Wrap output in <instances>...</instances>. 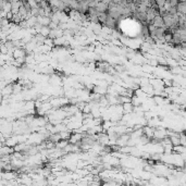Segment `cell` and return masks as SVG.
<instances>
[{"label": "cell", "mask_w": 186, "mask_h": 186, "mask_svg": "<svg viewBox=\"0 0 186 186\" xmlns=\"http://www.w3.org/2000/svg\"><path fill=\"white\" fill-rule=\"evenodd\" d=\"M88 186H100V183H94V182H92V183H89Z\"/></svg>", "instance_id": "obj_12"}, {"label": "cell", "mask_w": 186, "mask_h": 186, "mask_svg": "<svg viewBox=\"0 0 186 186\" xmlns=\"http://www.w3.org/2000/svg\"><path fill=\"white\" fill-rule=\"evenodd\" d=\"M143 186H154V185H152L151 183H149V182H147V183L145 184V185H143Z\"/></svg>", "instance_id": "obj_13"}, {"label": "cell", "mask_w": 186, "mask_h": 186, "mask_svg": "<svg viewBox=\"0 0 186 186\" xmlns=\"http://www.w3.org/2000/svg\"><path fill=\"white\" fill-rule=\"evenodd\" d=\"M172 152H173V154H178V155L185 154V147L181 146V145H178V146H174L173 147V149H172Z\"/></svg>", "instance_id": "obj_8"}, {"label": "cell", "mask_w": 186, "mask_h": 186, "mask_svg": "<svg viewBox=\"0 0 186 186\" xmlns=\"http://www.w3.org/2000/svg\"><path fill=\"white\" fill-rule=\"evenodd\" d=\"M19 186H27V185H25V184H19Z\"/></svg>", "instance_id": "obj_16"}, {"label": "cell", "mask_w": 186, "mask_h": 186, "mask_svg": "<svg viewBox=\"0 0 186 186\" xmlns=\"http://www.w3.org/2000/svg\"><path fill=\"white\" fill-rule=\"evenodd\" d=\"M17 144L19 143H17V139L15 135H12L10 137L6 138V140H5V146L9 147V148H13V147L17 146Z\"/></svg>", "instance_id": "obj_2"}, {"label": "cell", "mask_w": 186, "mask_h": 186, "mask_svg": "<svg viewBox=\"0 0 186 186\" xmlns=\"http://www.w3.org/2000/svg\"><path fill=\"white\" fill-rule=\"evenodd\" d=\"M66 38L63 37H59V38H56V39H53V45L56 47H59V46H64V44H66Z\"/></svg>", "instance_id": "obj_9"}, {"label": "cell", "mask_w": 186, "mask_h": 186, "mask_svg": "<svg viewBox=\"0 0 186 186\" xmlns=\"http://www.w3.org/2000/svg\"><path fill=\"white\" fill-rule=\"evenodd\" d=\"M154 132H155V129L154 127H150V126H144L143 127V135L146 136L147 138H152L154 137Z\"/></svg>", "instance_id": "obj_5"}, {"label": "cell", "mask_w": 186, "mask_h": 186, "mask_svg": "<svg viewBox=\"0 0 186 186\" xmlns=\"http://www.w3.org/2000/svg\"><path fill=\"white\" fill-rule=\"evenodd\" d=\"M49 33H50V29H49L48 26H41V29H40V31H39L40 36L47 38L49 36Z\"/></svg>", "instance_id": "obj_7"}, {"label": "cell", "mask_w": 186, "mask_h": 186, "mask_svg": "<svg viewBox=\"0 0 186 186\" xmlns=\"http://www.w3.org/2000/svg\"><path fill=\"white\" fill-rule=\"evenodd\" d=\"M100 186H111V185H110V184H109L108 182H106V183H103L102 185H100Z\"/></svg>", "instance_id": "obj_14"}, {"label": "cell", "mask_w": 186, "mask_h": 186, "mask_svg": "<svg viewBox=\"0 0 186 186\" xmlns=\"http://www.w3.org/2000/svg\"><path fill=\"white\" fill-rule=\"evenodd\" d=\"M151 24L155 26L156 29H166V26H164V23H163V20L161 15H156Z\"/></svg>", "instance_id": "obj_3"}, {"label": "cell", "mask_w": 186, "mask_h": 186, "mask_svg": "<svg viewBox=\"0 0 186 186\" xmlns=\"http://www.w3.org/2000/svg\"><path fill=\"white\" fill-rule=\"evenodd\" d=\"M176 12L178 14L185 15L186 14V2L185 1H178L176 6Z\"/></svg>", "instance_id": "obj_6"}, {"label": "cell", "mask_w": 186, "mask_h": 186, "mask_svg": "<svg viewBox=\"0 0 186 186\" xmlns=\"http://www.w3.org/2000/svg\"><path fill=\"white\" fill-rule=\"evenodd\" d=\"M13 59H20V58H25L26 57V52L23 48H14L13 50Z\"/></svg>", "instance_id": "obj_4"}, {"label": "cell", "mask_w": 186, "mask_h": 186, "mask_svg": "<svg viewBox=\"0 0 186 186\" xmlns=\"http://www.w3.org/2000/svg\"><path fill=\"white\" fill-rule=\"evenodd\" d=\"M114 186H127L126 184H115Z\"/></svg>", "instance_id": "obj_15"}, {"label": "cell", "mask_w": 186, "mask_h": 186, "mask_svg": "<svg viewBox=\"0 0 186 186\" xmlns=\"http://www.w3.org/2000/svg\"><path fill=\"white\" fill-rule=\"evenodd\" d=\"M0 54H1V52H0Z\"/></svg>", "instance_id": "obj_17"}, {"label": "cell", "mask_w": 186, "mask_h": 186, "mask_svg": "<svg viewBox=\"0 0 186 186\" xmlns=\"http://www.w3.org/2000/svg\"><path fill=\"white\" fill-rule=\"evenodd\" d=\"M19 178L17 171H8V172H2L1 174V180H5L7 182H11V181H14Z\"/></svg>", "instance_id": "obj_1"}, {"label": "cell", "mask_w": 186, "mask_h": 186, "mask_svg": "<svg viewBox=\"0 0 186 186\" xmlns=\"http://www.w3.org/2000/svg\"><path fill=\"white\" fill-rule=\"evenodd\" d=\"M48 27L50 29H58V25L56 23H53V22H50V24L48 25Z\"/></svg>", "instance_id": "obj_11"}, {"label": "cell", "mask_w": 186, "mask_h": 186, "mask_svg": "<svg viewBox=\"0 0 186 186\" xmlns=\"http://www.w3.org/2000/svg\"><path fill=\"white\" fill-rule=\"evenodd\" d=\"M44 45H46V46L50 47V48H53L54 45H53V39H51V38H45V40H44Z\"/></svg>", "instance_id": "obj_10"}]
</instances>
